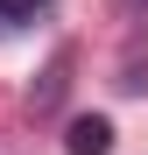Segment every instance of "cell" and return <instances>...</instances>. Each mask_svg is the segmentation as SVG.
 I'll list each match as a JSON object with an SVG mask.
<instances>
[{
	"label": "cell",
	"instance_id": "1",
	"mask_svg": "<svg viewBox=\"0 0 148 155\" xmlns=\"http://www.w3.org/2000/svg\"><path fill=\"white\" fill-rule=\"evenodd\" d=\"M64 148H71V155H106V148H113V127L99 120V113H92V120H71Z\"/></svg>",
	"mask_w": 148,
	"mask_h": 155
},
{
	"label": "cell",
	"instance_id": "2",
	"mask_svg": "<svg viewBox=\"0 0 148 155\" xmlns=\"http://www.w3.org/2000/svg\"><path fill=\"white\" fill-rule=\"evenodd\" d=\"M49 7H57V0H0V35H14V28H35Z\"/></svg>",
	"mask_w": 148,
	"mask_h": 155
},
{
	"label": "cell",
	"instance_id": "3",
	"mask_svg": "<svg viewBox=\"0 0 148 155\" xmlns=\"http://www.w3.org/2000/svg\"><path fill=\"white\" fill-rule=\"evenodd\" d=\"M134 7H141V0H134Z\"/></svg>",
	"mask_w": 148,
	"mask_h": 155
}]
</instances>
